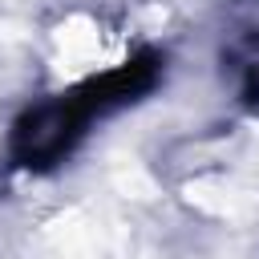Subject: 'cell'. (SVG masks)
Segmentation results:
<instances>
[{"instance_id":"2","label":"cell","mask_w":259,"mask_h":259,"mask_svg":"<svg viewBox=\"0 0 259 259\" xmlns=\"http://www.w3.org/2000/svg\"><path fill=\"white\" fill-rule=\"evenodd\" d=\"M186 198L214 219H251L259 214V190L239 178H198L186 186Z\"/></svg>"},{"instance_id":"4","label":"cell","mask_w":259,"mask_h":259,"mask_svg":"<svg viewBox=\"0 0 259 259\" xmlns=\"http://www.w3.org/2000/svg\"><path fill=\"white\" fill-rule=\"evenodd\" d=\"M113 186H117L121 194H130V198H150V194H154V178H150L138 162L113 170Z\"/></svg>"},{"instance_id":"1","label":"cell","mask_w":259,"mask_h":259,"mask_svg":"<svg viewBox=\"0 0 259 259\" xmlns=\"http://www.w3.org/2000/svg\"><path fill=\"white\" fill-rule=\"evenodd\" d=\"M40 251L49 259H125V227L97 206H73L40 231Z\"/></svg>"},{"instance_id":"3","label":"cell","mask_w":259,"mask_h":259,"mask_svg":"<svg viewBox=\"0 0 259 259\" xmlns=\"http://www.w3.org/2000/svg\"><path fill=\"white\" fill-rule=\"evenodd\" d=\"M97 24L85 20V16H73L61 24L57 32V49H61V65H73V69H89L97 61Z\"/></svg>"}]
</instances>
